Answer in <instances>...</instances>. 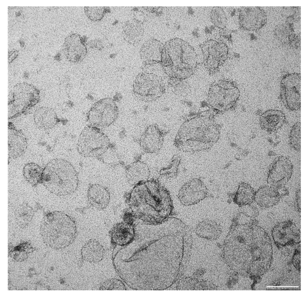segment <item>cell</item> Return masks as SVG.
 <instances>
[{
    "label": "cell",
    "instance_id": "cell-1",
    "mask_svg": "<svg viewBox=\"0 0 308 296\" xmlns=\"http://www.w3.org/2000/svg\"><path fill=\"white\" fill-rule=\"evenodd\" d=\"M124 197L137 220L145 224L162 222L169 218L173 208L169 191L155 180L137 184Z\"/></svg>",
    "mask_w": 308,
    "mask_h": 296
},
{
    "label": "cell",
    "instance_id": "cell-2",
    "mask_svg": "<svg viewBox=\"0 0 308 296\" xmlns=\"http://www.w3.org/2000/svg\"><path fill=\"white\" fill-rule=\"evenodd\" d=\"M44 242L56 249L66 248L74 241L77 234L76 224L73 218L61 212L47 215L41 227Z\"/></svg>",
    "mask_w": 308,
    "mask_h": 296
},
{
    "label": "cell",
    "instance_id": "cell-3",
    "mask_svg": "<svg viewBox=\"0 0 308 296\" xmlns=\"http://www.w3.org/2000/svg\"><path fill=\"white\" fill-rule=\"evenodd\" d=\"M41 183L57 195H68L78 188V174L68 162L61 159H53L43 168Z\"/></svg>",
    "mask_w": 308,
    "mask_h": 296
},
{
    "label": "cell",
    "instance_id": "cell-4",
    "mask_svg": "<svg viewBox=\"0 0 308 296\" xmlns=\"http://www.w3.org/2000/svg\"><path fill=\"white\" fill-rule=\"evenodd\" d=\"M109 145V140L104 134L95 127L88 126L81 134L77 146L82 155L96 156L105 153Z\"/></svg>",
    "mask_w": 308,
    "mask_h": 296
},
{
    "label": "cell",
    "instance_id": "cell-5",
    "mask_svg": "<svg viewBox=\"0 0 308 296\" xmlns=\"http://www.w3.org/2000/svg\"><path fill=\"white\" fill-rule=\"evenodd\" d=\"M135 94L144 101H152L160 97L165 91L161 77L145 72L138 74L133 84Z\"/></svg>",
    "mask_w": 308,
    "mask_h": 296
},
{
    "label": "cell",
    "instance_id": "cell-6",
    "mask_svg": "<svg viewBox=\"0 0 308 296\" xmlns=\"http://www.w3.org/2000/svg\"><path fill=\"white\" fill-rule=\"evenodd\" d=\"M301 75L300 73H288L280 82V97L284 106L291 111H297L301 106Z\"/></svg>",
    "mask_w": 308,
    "mask_h": 296
},
{
    "label": "cell",
    "instance_id": "cell-7",
    "mask_svg": "<svg viewBox=\"0 0 308 296\" xmlns=\"http://www.w3.org/2000/svg\"><path fill=\"white\" fill-rule=\"evenodd\" d=\"M118 113V108L114 100L106 98L94 103L88 112L87 119L93 125L107 127L116 119Z\"/></svg>",
    "mask_w": 308,
    "mask_h": 296
},
{
    "label": "cell",
    "instance_id": "cell-8",
    "mask_svg": "<svg viewBox=\"0 0 308 296\" xmlns=\"http://www.w3.org/2000/svg\"><path fill=\"white\" fill-rule=\"evenodd\" d=\"M293 166L286 156L276 157L270 164L267 175V182L276 189L284 187L290 179Z\"/></svg>",
    "mask_w": 308,
    "mask_h": 296
},
{
    "label": "cell",
    "instance_id": "cell-9",
    "mask_svg": "<svg viewBox=\"0 0 308 296\" xmlns=\"http://www.w3.org/2000/svg\"><path fill=\"white\" fill-rule=\"evenodd\" d=\"M201 180L194 178L185 183L180 188L178 197L181 203L188 206L194 205L207 197H213Z\"/></svg>",
    "mask_w": 308,
    "mask_h": 296
},
{
    "label": "cell",
    "instance_id": "cell-10",
    "mask_svg": "<svg viewBox=\"0 0 308 296\" xmlns=\"http://www.w3.org/2000/svg\"><path fill=\"white\" fill-rule=\"evenodd\" d=\"M65 55L70 61L74 63L82 60L86 56L87 48L81 35L73 33L66 39L64 45Z\"/></svg>",
    "mask_w": 308,
    "mask_h": 296
},
{
    "label": "cell",
    "instance_id": "cell-11",
    "mask_svg": "<svg viewBox=\"0 0 308 296\" xmlns=\"http://www.w3.org/2000/svg\"><path fill=\"white\" fill-rule=\"evenodd\" d=\"M135 233V225L123 221L114 225L109 232L112 244L121 246L126 245L133 241Z\"/></svg>",
    "mask_w": 308,
    "mask_h": 296
},
{
    "label": "cell",
    "instance_id": "cell-12",
    "mask_svg": "<svg viewBox=\"0 0 308 296\" xmlns=\"http://www.w3.org/2000/svg\"><path fill=\"white\" fill-rule=\"evenodd\" d=\"M87 197L89 204L99 210L106 208L110 199L108 189L104 186L96 183L89 185Z\"/></svg>",
    "mask_w": 308,
    "mask_h": 296
},
{
    "label": "cell",
    "instance_id": "cell-13",
    "mask_svg": "<svg viewBox=\"0 0 308 296\" xmlns=\"http://www.w3.org/2000/svg\"><path fill=\"white\" fill-rule=\"evenodd\" d=\"M261 128L269 133L276 132L286 122L284 113L281 110L269 109L263 112L260 117Z\"/></svg>",
    "mask_w": 308,
    "mask_h": 296
},
{
    "label": "cell",
    "instance_id": "cell-14",
    "mask_svg": "<svg viewBox=\"0 0 308 296\" xmlns=\"http://www.w3.org/2000/svg\"><path fill=\"white\" fill-rule=\"evenodd\" d=\"M8 155L9 157L15 159L21 156L26 151L27 140L22 132L15 129L8 130Z\"/></svg>",
    "mask_w": 308,
    "mask_h": 296
},
{
    "label": "cell",
    "instance_id": "cell-15",
    "mask_svg": "<svg viewBox=\"0 0 308 296\" xmlns=\"http://www.w3.org/2000/svg\"><path fill=\"white\" fill-rule=\"evenodd\" d=\"M163 141V135L158 127L151 125L145 131L141 138L140 143L145 151L153 153L161 148Z\"/></svg>",
    "mask_w": 308,
    "mask_h": 296
},
{
    "label": "cell",
    "instance_id": "cell-16",
    "mask_svg": "<svg viewBox=\"0 0 308 296\" xmlns=\"http://www.w3.org/2000/svg\"><path fill=\"white\" fill-rule=\"evenodd\" d=\"M81 254L84 261L91 263H97L104 258L105 250L103 246L98 241L91 239L82 247Z\"/></svg>",
    "mask_w": 308,
    "mask_h": 296
},
{
    "label": "cell",
    "instance_id": "cell-17",
    "mask_svg": "<svg viewBox=\"0 0 308 296\" xmlns=\"http://www.w3.org/2000/svg\"><path fill=\"white\" fill-rule=\"evenodd\" d=\"M280 197L277 189L270 186H265L255 192L254 200L260 206L268 208L277 204Z\"/></svg>",
    "mask_w": 308,
    "mask_h": 296
},
{
    "label": "cell",
    "instance_id": "cell-18",
    "mask_svg": "<svg viewBox=\"0 0 308 296\" xmlns=\"http://www.w3.org/2000/svg\"><path fill=\"white\" fill-rule=\"evenodd\" d=\"M150 175L148 166L145 163L137 161L128 166L126 169V175L128 182L135 185L147 180Z\"/></svg>",
    "mask_w": 308,
    "mask_h": 296
},
{
    "label": "cell",
    "instance_id": "cell-19",
    "mask_svg": "<svg viewBox=\"0 0 308 296\" xmlns=\"http://www.w3.org/2000/svg\"><path fill=\"white\" fill-rule=\"evenodd\" d=\"M34 119L37 126L45 130L53 128L57 121L54 111L47 107H41L37 109L34 113Z\"/></svg>",
    "mask_w": 308,
    "mask_h": 296
},
{
    "label": "cell",
    "instance_id": "cell-20",
    "mask_svg": "<svg viewBox=\"0 0 308 296\" xmlns=\"http://www.w3.org/2000/svg\"><path fill=\"white\" fill-rule=\"evenodd\" d=\"M255 192L248 183H240L235 192L229 193V197L239 207L250 205L254 200Z\"/></svg>",
    "mask_w": 308,
    "mask_h": 296
},
{
    "label": "cell",
    "instance_id": "cell-21",
    "mask_svg": "<svg viewBox=\"0 0 308 296\" xmlns=\"http://www.w3.org/2000/svg\"><path fill=\"white\" fill-rule=\"evenodd\" d=\"M195 231L198 236L209 239L218 237L222 229L220 225L216 221L206 219L199 222L196 225Z\"/></svg>",
    "mask_w": 308,
    "mask_h": 296
},
{
    "label": "cell",
    "instance_id": "cell-22",
    "mask_svg": "<svg viewBox=\"0 0 308 296\" xmlns=\"http://www.w3.org/2000/svg\"><path fill=\"white\" fill-rule=\"evenodd\" d=\"M298 231L294 223L291 220H288L275 225L273 229L272 234L274 237L276 239L297 238L299 236Z\"/></svg>",
    "mask_w": 308,
    "mask_h": 296
},
{
    "label": "cell",
    "instance_id": "cell-23",
    "mask_svg": "<svg viewBox=\"0 0 308 296\" xmlns=\"http://www.w3.org/2000/svg\"><path fill=\"white\" fill-rule=\"evenodd\" d=\"M43 168L36 163L31 162L26 164L23 169L25 179L31 184L36 185L41 183Z\"/></svg>",
    "mask_w": 308,
    "mask_h": 296
},
{
    "label": "cell",
    "instance_id": "cell-24",
    "mask_svg": "<svg viewBox=\"0 0 308 296\" xmlns=\"http://www.w3.org/2000/svg\"><path fill=\"white\" fill-rule=\"evenodd\" d=\"M300 122H296L291 127L289 137V143L294 150H300Z\"/></svg>",
    "mask_w": 308,
    "mask_h": 296
},
{
    "label": "cell",
    "instance_id": "cell-25",
    "mask_svg": "<svg viewBox=\"0 0 308 296\" xmlns=\"http://www.w3.org/2000/svg\"><path fill=\"white\" fill-rule=\"evenodd\" d=\"M33 214L31 208L26 205L22 206L16 212L17 219L22 226H25L30 221Z\"/></svg>",
    "mask_w": 308,
    "mask_h": 296
},
{
    "label": "cell",
    "instance_id": "cell-26",
    "mask_svg": "<svg viewBox=\"0 0 308 296\" xmlns=\"http://www.w3.org/2000/svg\"><path fill=\"white\" fill-rule=\"evenodd\" d=\"M106 7H86L84 8L85 14L90 20L96 21L101 20L106 12Z\"/></svg>",
    "mask_w": 308,
    "mask_h": 296
},
{
    "label": "cell",
    "instance_id": "cell-27",
    "mask_svg": "<svg viewBox=\"0 0 308 296\" xmlns=\"http://www.w3.org/2000/svg\"><path fill=\"white\" fill-rule=\"evenodd\" d=\"M100 290H124L125 287L122 282L117 279L113 278L108 279L101 284Z\"/></svg>",
    "mask_w": 308,
    "mask_h": 296
},
{
    "label": "cell",
    "instance_id": "cell-28",
    "mask_svg": "<svg viewBox=\"0 0 308 296\" xmlns=\"http://www.w3.org/2000/svg\"><path fill=\"white\" fill-rule=\"evenodd\" d=\"M122 219L124 223L132 225H135L134 223L137 220L135 215L129 208L123 212Z\"/></svg>",
    "mask_w": 308,
    "mask_h": 296
},
{
    "label": "cell",
    "instance_id": "cell-29",
    "mask_svg": "<svg viewBox=\"0 0 308 296\" xmlns=\"http://www.w3.org/2000/svg\"><path fill=\"white\" fill-rule=\"evenodd\" d=\"M296 202L297 206L299 211H300V190L298 189L296 194Z\"/></svg>",
    "mask_w": 308,
    "mask_h": 296
},
{
    "label": "cell",
    "instance_id": "cell-30",
    "mask_svg": "<svg viewBox=\"0 0 308 296\" xmlns=\"http://www.w3.org/2000/svg\"><path fill=\"white\" fill-rule=\"evenodd\" d=\"M198 28L195 29L192 32L193 35L196 37H199V33H198Z\"/></svg>",
    "mask_w": 308,
    "mask_h": 296
},
{
    "label": "cell",
    "instance_id": "cell-31",
    "mask_svg": "<svg viewBox=\"0 0 308 296\" xmlns=\"http://www.w3.org/2000/svg\"><path fill=\"white\" fill-rule=\"evenodd\" d=\"M205 32L207 34L210 33L211 32V30L210 29L209 27H206L205 29Z\"/></svg>",
    "mask_w": 308,
    "mask_h": 296
}]
</instances>
